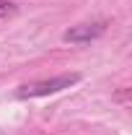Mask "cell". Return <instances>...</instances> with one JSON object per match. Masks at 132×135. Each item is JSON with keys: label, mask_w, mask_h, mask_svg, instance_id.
<instances>
[{"label": "cell", "mask_w": 132, "mask_h": 135, "mask_svg": "<svg viewBox=\"0 0 132 135\" xmlns=\"http://www.w3.org/2000/svg\"><path fill=\"white\" fill-rule=\"evenodd\" d=\"M80 81L78 73H65V75H54V78H44V81H31V83L18 86L16 96L18 99H39V96H52V94H60L70 86H75Z\"/></svg>", "instance_id": "cell-1"}, {"label": "cell", "mask_w": 132, "mask_h": 135, "mask_svg": "<svg viewBox=\"0 0 132 135\" xmlns=\"http://www.w3.org/2000/svg\"><path fill=\"white\" fill-rule=\"evenodd\" d=\"M104 31H106V21H91V23L70 26V29L62 34V39H65V42H73V44H85V42L99 39Z\"/></svg>", "instance_id": "cell-2"}, {"label": "cell", "mask_w": 132, "mask_h": 135, "mask_svg": "<svg viewBox=\"0 0 132 135\" xmlns=\"http://www.w3.org/2000/svg\"><path fill=\"white\" fill-rule=\"evenodd\" d=\"M18 13V5L11 3V0H0V18H8V16H16Z\"/></svg>", "instance_id": "cell-3"}]
</instances>
